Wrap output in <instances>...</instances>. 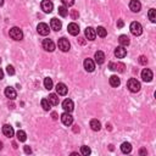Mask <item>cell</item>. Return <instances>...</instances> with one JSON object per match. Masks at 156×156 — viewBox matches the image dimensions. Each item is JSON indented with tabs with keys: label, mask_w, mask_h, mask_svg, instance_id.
<instances>
[{
	"label": "cell",
	"mask_w": 156,
	"mask_h": 156,
	"mask_svg": "<svg viewBox=\"0 0 156 156\" xmlns=\"http://www.w3.org/2000/svg\"><path fill=\"white\" fill-rule=\"evenodd\" d=\"M129 29H130V33H132L133 35L135 37H138V35H140L143 33V27H142V24L137 22V21H134L130 23V26H129Z\"/></svg>",
	"instance_id": "1"
},
{
	"label": "cell",
	"mask_w": 156,
	"mask_h": 156,
	"mask_svg": "<svg viewBox=\"0 0 156 156\" xmlns=\"http://www.w3.org/2000/svg\"><path fill=\"white\" fill-rule=\"evenodd\" d=\"M127 87H128V89L130 90L132 93H137L140 90V83L135 79V78H130V79L127 82Z\"/></svg>",
	"instance_id": "2"
},
{
	"label": "cell",
	"mask_w": 156,
	"mask_h": 156,
	"mask_svg": "<svg viewBox=\"0 0 156 156\" xmlns=\"http://www.w3.org/2000/svg\"><path fill=\"white\" fill-rule=\"evenodd\" d=\"M10 37L14 40H22L23 38V33H22V31L18 27H12L11 29H10Z\"/></svg>",
	"instance_id": "3"
},
{
	"label": "cell",
	"mask_w": 156,
	"mask_h": 156,
	"mask_svg": "<svg viewBox=\"0 0 156 156\" xmlns=\"http://www.w3.org/2000/svg\"><path fill=\"white\" fill-rule=\"evenodd\" d=\"M57 45H59V49H60V50L64 51V52H66V51H68L69 49H71V44H69L68 39H66V38H60Z\"/></svg>",
	"instance_id": "4"
},
{
	"label": "cell",
	"mask_w": 156,
	"mask_h": 156,
	"mask_svg": "<svg viewBox=\"0 0 156 156\" xmlns=\"http://www.w3.org/2000/svg\"><path fill=\"white\" fill-rule=\"evenodd\" d=\"M109 68L111 69V71H117V72H125V64L122 62H110L109 64Z\"/></svg>",
	"instance_id": "5"
},
{
	"label": "cell",
	"mask_w": 156,
	"mask_h": 156,
	"mask_svg": "<svg viewBox=\"0 0 156 156\" xmlns=\"http://www.w3.org/2000/svg\"><path fill=\"white\" fill-rule=\"evenodd\" d=\"M54 9V4H52L50 0H43L42 1V10L44 12H47V14H50Z\"/></svg>",
	"instance_id": "6"
},
{
	"label": "cell",
	"mask_w": 156,
	"mask_h": 156,
	"mask_svg": "<svg viewBox=\"0 0 156 156\" xmlns=\"http://www.w3.org/2000/svg\"><path fill=\"white\" fill-rule=\"evenodd\" d=\"M62 109L65 110V112H69V113H71V112L73 111V109H75L73 101H72L71 99L64 100V102H62Z\"/></svg>",
	"instance_id": "7"
},
{
	"label": "cell",
	"mask_w": 156,
	"mask_h": 156,
	"mask_svg": "<svg viewBox=\"0 0 156 156\" xmlns=\"http://www.w3.org/2000/svg\"><path fill=\"white\" fill-rule=\"evenodd\" d=\"M61 121L65 126H71L73 123V117L69 115V112H64L61 115Z\"/></svg>",
	"instance_id": "8"
},
{
	"label": "cell",
	"mask_w": 156,
	"mask_h": 156,
	"mask_svg": "<svg viewBox=\"0 0 156 156\" xmlns=\"http://www.w3.org/2000/svg\"><path fill=\"white\" fill-rule=\"evenodd\" d=\"M37 31H38V33L40 35H48L50 29H49V26L47 23H39L38 27H37Z\"/></svg>",
	"instance_id": "9"
},
{
	"label": "cell",
	"mask_w": 156,
	"mask_h": 156,
	"mask_svg": "<svg viewBox=\"0 0 156 156\" xmlns=\"http://www.w3.org/2000/svg\"><path fill=\"white\" fill-rule=\"evenodd\" d=\"M67 29H68V33L71 35H78V34H79V26H78L77 23H75V22L69 23Z\"/></svg>",
	"instance_id": "10"
},
{
	"label": "cell",
	"mask_w": 156,
	"mask_h": 156,
	"mask_svg": "<svg viewBox=\"0 0 156 156\" xmlns=\"http://www.w3.org/2000/svg\"><path fill=\"white\" fill-rule=\"evenodd\" d=\"M43 48L45 49L47 51H54L55 50V44L51 39H44L43 40Z\"/></svg>",
	"instance_id": "11"
},
{
	"label": "cell",
	"mask_w": 156,
	"mask_h": 156,
	"mask_svg": "<svg viewBox=\"0 0 156 156\" xmlns=\"http://www.w3.org/2000/svg\"><path fill=\"white\" fill-rule=\"evenodd\" d=\"M153 71L149 68H144L142 72V78L144 82H151V79H153Z\"/></svg>",
	"instance_id": "12"
},
{
	"label": "cell",
	"mask_w": 156,
	"mask_h": 156,
	"mask_svg": "<svg viewBox=\"0 0 156 156\" xmlns=\"http://www.w3.org/2000/svg\"><path fill=\"white\" fill-rule=\"evenodd\" d=\"M84 34H85V37H87L88 40H94V39H95V37H96V32H95V29H94L93 27H87V28H85Z\"/></svg>",
	"instance_id": "13"
},
{
	"label": "cell",
	"mask_w": 156,
	"mask_h": 156,
	"mask_svg": "<svg viewBox=\"0 0 156 156\" xmlns=\"http://www.w3.org/2000/svg\"><path fill=\"white\" fill-rule=\"evenodd\" d=\"M50 27H51V29L59 32L61 29V27H62V23H61L60 20L54 17V18H51V21H50Z\"/></svg>",
	"instance_id": "14"
},
{
	"label": "cell",
	"mask_w": 156,
	"mask_h": 156,
	"mask_svg": "<svg viewBox=\"0 0 156 156\" xmlns=\"http://www.w3.org/2000/svg\"><path fill=\"white\" fill-rule=\"evenodd\" d=\"M115 55H116L117 59H123V57L127 55V50L125 49V47L120 45V47H117L115 49Z\"/></svg>",
	"instance_id": "15"
},
{
	"label": "cell",
	"mask_w": 156,
	"mask_h": 156,
	"mask_svg": "<svg viewBox=\"0 0 156 156\" xmlns=\"http://www.w3.org/2000/svg\"><path fill=\"white\" fill-rule=\"evenodd\" d=\"M84 68H85V71H88V72H93L94 69H95L94 61L92 59H85L84 60Z\"/></svg>",
	"instance_id": "16"
},
{
	"label": "cell",
	"mask_w": 156,
	"mask_h": 156,
	"mask_svg": "<svg viewBox=\"0 0 156 156\" xmlns=\"http://www.w3.org/2000/svg\"><path fill=\"white\" fill-rule=\"evenodd\" d=\"M129 9L133 12H139L142 9V4L138 1V0H130L129 3Z\"/></svg>",
	"instance_id": "17"
},
{
	"label": "cell",
	"mask_w": 156,
	"mask_h": 156,
	"mask_svg": "<svg viewBox=\"0 0 156 156\" xmlns=\"http://www.w3.org/2000/svg\"><path fill=\"white\" fill-rule=\"evenodd\" d=\"M3 133H4V135H5V137H7V138L14 137V134H15L14 128H12L11 126H9V125L3 126Z\"/></svg>",
	"instance_id": "18"
},
{
	"label": "cell",
	"mask_w": 156,
	"mask_h": 156,
	"mask_svg": "<svg viewBox=\"0 0 156 156\" xmlns=\"http://www.w3.org/2000/svg\"><path fill=\"white\" fill-rule=\"evenodd\" d=\"M67 87H66V84H64V83H57L56 84V93L59 94V95H66L67 94Z\"/></svg>",
	"instance_id": "19"
},
{
	"label": "cell",
	"mask_w": 156,
	"mask_h": 156,
	"mask_svg": "<svg viewBox=\"0 0 156 156\" xmlns=\"http://www.w3.org/2000/svg\"><path fill=\"white\" fill-rule=\"evenodd\" d=\"M5 95H6V98H9V99L14 100V99H16V96H17V93H16V90H15L14 88L7 87V88L5 89Z\"/></svg>",
	"instance_id": "20"
},
{
	"label": "cell",
	"mask_w": 156,
	"mask_h": 156,
	"mask_svg": "<svg viewBox=\"0 0 156 156\" xmlns=\"http://www.w3.org/2000/svg\"><path fill=\"white\" fill-rule=\"evenodd\" d=\"M95 62L99 64V65L105 62V54L102 51H96L95 52Z\"/></svg>",
	"instance_id": "21"
},
{
	"label": "cell",
	"mask_w": 156,
	"mask_h": 156,
	"mask_svg": "<svg viewBox=\"0 0 156 156\" xmlns=\"http://www.w3.org/2000/svg\"><path fill=\"white\" fill-rule=\"evenodd\" d=\"M90 128H92L94 132H99L101 129V123L98 120H92L90 121Z\"/></svg>",
	"instance_id": "22"
},
{
	"label": "cell",
	"mask_w": 156,
	"mask_h": 156,
	"mask_svg": "<svg viewBox=\"0 0 156 156\" xmlns=\"http://www.w3.org/2000/svg\"><path fill=\"white\" fill-rule=\"evenodd\" d=\"M118 42H120V45H122V47H128L130 40H129V38L127 35L122 34V35H120V38H118Z\"/></svg>",
	"instance_id": "23"
},
{
	"label": "cell",
	"mask_w": 156,
	"mask_h": 156,
	"mask_svg": "<svg viewBox=\"0 0 156 156\" xmlns=\"http://www.w3.org/2000/svg\"><path fill=\"white\" fill-rule=\"evenodd\" d=\"M110 84H111L112 87L117 88L118 85L121 84V81H120V78H118L117 76H111V77H110Z\"/></svg>",
	"instance_id": "24"
},
{
	"label": "cell",
	"mask_w": 156,
	"mask_h": 156,
	"mask_svg": "<svg viewBox=\"0 0 156 156\" xmlns=\"http://www.w3.org/2000/svg\"><path fill=\"white\" fill-rule=\"evenodd\" d=\"M48 100L49 102L52 105V106H56V105H59V98H57L56 94H50L48 98Z\"/></svg>",
	"instance_id": "25"
},
{
	"label": "cell",
	"mask_w": 156,
	"mask_h": 156,
	"mask_svg": "<svg viewBox=\"0 0 156 156\" xmlns=\"http://www.w3.org/2000/svg\"><path fill=\"white\" fill-rule=\"evenodd\" d=\"M121 150L123 154H129L130 151H132V145H130L129 143H123L121 145Z\"/></svg>",
	"instance_id": "26"
},
{
	"label": "cell",
	"mask_w": 156,
	"mask_h": 156,
	"mask_svg": "<svg viewBox=\"0 0 156 156\" xmlns=\"http://www.w3.org/2000/svg\"><path fill=\"white\" fill-rule=\"evenodd\" d=\"M95 32H96V34H98V35L101 37V38H105V37L107 35V31H106L104 27H98Z\"/></svg>",
	"instance_id": "27"
},
{
	"label": "cell",
	"mask_w": 156,
	"mask_h": 156,
	"mask_svg": "<svg viewBox=\"0 0 156 156\" xmlns=\"http://www.w3.org/2000/svg\"><path fill=\"white\" fill-rule=\"evenodd\" d=\"M16 135H17V139L20 142H26L27 139V135H26V132H23V130H17V133H16Z\"/></svg>",
	"instance_id": "28"
},
{
	"label": "cell",
	"mask_w": 156,
	"mask_h": 156,
	"mask_svg": "<svg viewBox=\"0 0 156 156\" xmlns=\"http://www.w3.org/2000/svg\"><path fill=\"white\" fill-rule=\"evenodd\" d=\"M40 105H42V107L45 110V111H49V110H50V106H51V104L49 102L48 99H42V101H40Z\"/></svg>",
	"instance_id": "29"
},
{
	"label": "cell",
	"mask_w": 156,
	"mask_h": 156,
	"mask_svg": "<svg viewBox=\"0 0 156 156\" xmlns=\"http://www.w3.org/2000/svg\"><path fill=\"white\" fill-rule=\"evenodd\" d=\"M52 85H54V84H52L51 78H49V77L45 78V79H44V87L47 88L48 90H50V89H52Z\"/></svg>",
	"instance_id": "30"
},
{
	"label": "cell",
	"mask_w": 156,
	"mask_h": 156,
	"mask_svg": "<svg viewBox=\"0 0 156 156\" xmlns=\"http://www.w3.org/2000/svg\"><path fill=\"white\" fill-rule=\"evenodd\" d=\"M59 15L61 16V17H66V16L68 15V10L66 6H60L59 7Z\"/></svg>",
	"instance_id": "31"
},
{
	"label": "cell",
	"mask_w": 156,
	"mask_h": 156,
	"mask_svg": "<svg viewBox=\"0 0 156 156\" xmlns=\"http://www.w3.org/2000/svg\"><path fill=\"white\" fill-rule=\"evenodd\" d=\"M149 18L151 22H156V10L155 9L149 10Z\"/></svg>",
	"instance_id": "32"
},
{
	"label": "cell",
	"mask_w": 156,
	"mask_h": 156,
	"mask_svg": "<svg viewBox=\"0 0 156 156\" xmlns=\"http://www.w3.org/2000/svg\"><path fill=\"white\" fill-rule=\"evenodd\" d=\"M81 153H82V155H84V156H88L90 153H92V150L89 149L88 146H85V145H83L81 147Z\"/></svg>",
	"instance_id": "33"
},
{
	"label": "cell",
	"mask_w": 156,
	"mask_h": 156,
	"mask_svg": "<svg viewBox=\"0 0 156 156\" xmlns=\"http://www.w3.org/2000/svg\"><path fill=\"white\" fill-rule=\"evenodd\" d=\"M6 72L9 73L10 76H14V75H15V68H14V66H11V65H9V66L6 67Z\"/></svg>",
	"instance_id": "34"
},
{
	"label": "cell",
	"mask_w": 156,
	"mask_h": 156,
	"mask_svg": "<svg viewBox=\"0 0 156 156\" xmlns=\"http://www.w3.org/2000/svg\"><path fill=\"white\" fill-rule=\"evenodd\" d=\"M61 1L64 3L65 6H72L75 4V0H61Z\"/></svg>",
	"instance_id": "35"
},
{
	"label": "cell",
	"mask_w": 156,
	"mask_h": 156,
	"mask_svg": "<svg viewBox=\"0 0 156 156\" xmlns=\"http://www.w3.org/2000/svg\"><path fill=\"white\" fill-rule=\"evenodd\" d=\"M139 64H140V65H146L147 64V59H146V57L145 56H140V57H139Z\"/></svg>",
	"instance_id": "36"
},
{
	"label": "cell",
	"mask_w": 156,
	"mask_h": 156,
	"mask_svg": "<svg viewBox=\"0 0 156 156\" xmlns=\"http://www.w3.org/2000/svg\"><path fill=\"white\" fill-rule=\"evenodd\" d=\"M71 16H72V18H73V20H76V18L78 17V16H79V14H78V12H77L76 10H72V11H71Z\"/></svg>",
	"instance_id": "37"
},
{
	"label": "cell",
	"mask_w": 156,
	"mask_h": 156,
	"mask_svg": "<svg viewBox=\"0 0 156 156\" xmlns=\"http://www.w3.org/2000/svg\"><path fill=\"white\" fill-rule=\"evenodd\" d=\"M23 149H24V153H26V154H32V149H31V147L29 146H24L23 147Z\"/></svg>",
	"instance_id": "38"
},
{
	"label": "cell",
	"mask_w": 156,
	"mask_h": 156,
	"mask_svg": "<svg viewBox=\"0 0 156 156\" xmlns=\"http://www.w3.org/2000/svg\"><path fill=\"white\" fill-rule=\"evenodd\" d=\"M123 26H125L123 21H122V20H118V21H117V27H118V28H122Z\"/></svg>",
	"instance_id": "39"
},
{
	"label": "cell",
	"mask_w": 156,
	"mask_h": 156,
	"mask_svg": "<svg viewBox=\"0 0 156 156\" xmlns=\"http://www.w3.org/2000/svg\"><path fill=\"white\" fill-rule=\"evenodd\" d=\"M51 117H52V120H57V113L56 112H52L51 113Z\"/></svg>",
	"instance_id": "40"
},
{
	"label": "cell",
	"mask_w": 156,
	"mask_h": 156,
	"mask_svg": "<svg viewBox=\"0 0 156 156\" xmlns=\"http://www.w3.org/2000/svg\"><path fill=\"white\" fill-rule=\"evenodd\" d=\"M139 154H140V155H145V154H146V150H145V149H140Z\"/></svg>",
	"instance_id": "41"
},
{
	"label": "cell",
	"mask_w": 156,
	"mask_h": 156,
	"mask_svg": "<svg viewBox=\"0 0 156 156\" xmlns=\"http://www.w3.org/2000/svg\"><path fill=\"white\" fill-rule=\"evenodd\" d=\"M3 78H4V72H3V69L0 68V81H1Z\"/></svg>",
	"instance_id": "42"
},
{
	"label": "cell",
	"mask_w": 156,
	"mask_h": 156,
	"mask_svg": "<svg viewBox=\"0 0 156 156\" xmlns=\"http://www.w3.org/2000/svg\"><path fill=\"white\" fill-rule=\"evenodd\" d=\"M78 126H75V128H73V130H75V132H79V128H77Z\"/></svg>",
	"instance_id": "43"
},
{
	"label": "cell",
	"mask_w": 156,
	"mask_h": 156,
	"mask_svg": "<svg viewBox=\"0 0 156 156\" xmlns=\"http://www.w3.org/2000/svg\"><path fill=\"white\" fill-rule=\"evenodd\" d=\"M4 5V0H0V6H3Z\"/></svg>",
	"instance_id": "44"
},
{
	"label": "cell",
	"mask_w": 156,
	"mask_h": 156,
	"mask_svg": "<svg viewBox=\"0 0 156 156\" xmlns=\"http://www.w3.org/2000/svg\"><path fill=\"white\" fill-rule=\"evenodd\" d=\"M1 149H3V143L0 142V150H1Z\"/></svg>",
	"instance_id": "45"
},
{
	"label": "cell",
	"mask_w": 156,
	"mask_h": 156,
	"mask_svg": "<svg viewBox=\"0 0 156 156\" xmlns=\"http://www.w3.org/2000/svg\"><path fill=\"white\" fill-rule=\"evenodd\" d=\"M0 64H1V59H0Z\"/></svg>",
	"instance_id": "46"
}]
</instances>
